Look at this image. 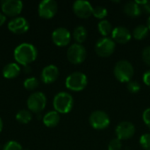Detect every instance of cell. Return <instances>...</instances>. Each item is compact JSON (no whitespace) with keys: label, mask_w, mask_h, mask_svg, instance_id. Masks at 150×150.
I'll list each match as a JSON object with an SVG mask.
<instances>
[{"label":"cell","mask_w":150,"mask_h":150,"mask_svg":"<svg viewBox=\"0 0 150 150\" xmlns=\"http://www.w3.org/2000/svg\"><path fill=\"white\" fill-rule=\"evenodd\" d=\"M13 55L18 64L27 66L35 61L38 56V51L33 44L24 42L16 47Z\"/></svg>","instance_id":"1"},{"label":"cell","mask_w":150,"mask_h":150,"mask_svg":"<svg viewBox=\"0 0 150 150\" xmlns=\"http://www.w3.org/2000/svg\"><path fill=\"white\" fill-rule=\"evenodd\" d=\"M113 73L118 81L121 83H128L134 76V69L129 61L120 60L115 64Z\"/></svg>","instance_id":"2"},{"label":"cell","mask_w":150,"mask_h":150,"mask_svg":"<svg viewBox=\"0 0 150 150\" xmlns=\"http://www.w3.org/2000/svg\"><path fill=\"white\" fill-rule=\"evenodd\" d=\"M53 105L54 111L59 113H68L69 112L74 105V99L71 94L69 92L62 91L57 93L53 100Z\"/></svg>","instance_id":"3"},{"label":"cell","mask_w":150,"mask_h":150,"mask_svg":"<svg viewBox=\"0 0 150 150\" xmlns=\"http://www.w3.org/2000/svg\"><path fill=\"white\" fill-rule=\"evenodd\" d=\"M88 84V78L83 72H73L68 76L65 81L66 87L73 91H81Z\"/></svg>","instance_id":"4"},{"label":"cell","mask_w":150,"mask_h":150,"mask_svg":"<svg viewBox=\"0 0 150 150\" xmlns=\"http://www.w3.org/2000/svg\"><path fill=\"white\" fill-rule=\"evenodd\" d=\"M47 105V98L41 91L32 93L27 98V107L31 112L39 113L42 112Z\"/></svg>","instance_id":"5"},{"label":"cell","mask_w":150,"mask_h":150,"mask_svg":"<svg viewBox=\"0 0 150 150\" xmlns=\"http://www.w3.org/2000/svg\"><path fill=\"white\" fill-rule=\"evenodd\" d=\"M116 47L115 41L109 37H102L95 44V51L98 56L108 57L113 54Z\"/></svg>","instance_id":"6"},{"label":"cell","mask_w":150,"mask_h":150,"mask_svg":"<svg viewBox=\"0 0 150 150\" xmlns=\"http://www.w3.org/2000/svg\"><path fill=\"white\" fill-rule=\"evenodd\" d=\"M89 122L94 129L103 130L108 127L110 125V117L105 112L102 110H97L91 113L89 117Z\"/></svg>","instance_id":"7"},{"label":"cell","mask_w":150,"mask_h":150,"mask_svg":"<svg viewBox=\"0 0 150 150\" xmlns=\"http://www.w3.org/2000/svg\"><path fill=\"white\" fill-rule=\"evenodd\" d=\"M86 49L82 44L74 43L72 44L67 51L68 60L73 64L82 63L86 58Z\"/></svg>","instance_id":"8"},{"label":"cell","mask_w":150,"mask_h":150,"mask_svg":"<svg viewBox=\"0 0 150 150\" xmlns=\"http://www.w3.org/2000/svg\"><path fill=\"white\" fill-rule=\"evenodd\" d=\"M23 2L20 0H4L1 3L3 13L6 16H18L23 10Z\"/></svg>","instance_id":"9"},{"label":"cell","mask_w":150,"mask_h":150,"mask_svg":"<svg viewBox=\"0 0 150 150\" xmlns=\"http://www.w3.org/2000/svg\"><path fill=\"white\" fill-rule=\"evenodd\" d=\"M58 10V4L54 0H43L39 4L38 13L43 18H53Z\"/></svg>","instance_id":"10"},{"label":"cell","mask_w":150,"mask_h":150,"mask_svg":"<svg viewBox=\"0 0 150 150\" xmlns=\"http://www.w3.org/2000/svg\"><path fill=\"white\" fill-rule=\"evenodd\" d=\"M71 40L70 32L65 27H57L52 33V40L58 47L67 46Z\"/></svg>","instance_id":"11"},{"label":"cell","mask_w":150,"mask_h":150,"mask_svg":"<svg viewBox=\"0 0 150 150\" xmlns=\"http://www.w3.org/2000/svg\"><path fill=\"white\" fill-rule=\"evenodd\" d=\"M115 133L117 138L121 140L130 139L135 134V127L132 122L129 121H121L116 127Z\"/></svg>","instance_id":"12"},{"label":"cell","mask_w":150,"mask_h":150,"mask_svg":"<svg viewBox=\"0 0 150 150\" xmlns=\"http://www.w3.org/2000/svg\"><path fill=\"white\" fill-rule=\"evenodd\" d=\"M73 11L77 17L86 18L92 15L93 7L91 4L86 0H76L73 4Z\"/></svg>","instance_id":"13"},{"label":"cell","mask_w":150,"mask_h":150,"mask_svg":"<svg viewBox=\"0 0 150 150\" xmlns=\"http://www.w3.org/2000/svg\"><path fill=\"white\" fill-rule=\"evenodd\" d=\"M8 28L15 34H22L28 31L29 22L24 17H16L9 21Z\"/></svg>","instance_id":"14"},{"label":"cell","mask_w":150,"mask_h":150,"mask_svg":"<svg viewBox=\"0 0 150 150\" xmlns=\"http://www.w3.org/2000/svg\"><path fill=\"white\" fill-rule=\"evenodd\" d=\"M132 37V34L129 31L128 28L123 25H119L116 26L115 28L112 29V39L118 43L125 44L130 40Z\"/></svg>","instance_id":"15"},{"label":"cell","mask_w":150,"mask_h":150,"mask_svg":"<svg viewBox=\"0 0 150 150\" xmlns=\"http://www.w3.org/2000/svg\"><path fill=\"white\" fill-rule=\"evenodd\" d=\"M59 76V69L55 65L50 64L43 68L40 73L41 81L44 83H52Z\"/></svg>","instance_id":"16"},{"label":"cell","mask_w":150,"mask_h":150,"mask_svg":"<svg viewBox=\"0 0 150 150\" xmlns=\"http://www.w3.org/2000/svg\"><path fill=\"white\" fill-rule=\"evenodd\" d=\"M3 76L7 79L17 77L20 73V67L16 62H9L3 68Z\"/></svg>","instance_id":"17"},{"label":"cell","mask_w":150,"mask_h":150,"mask_svg":"<svg viewBox=\"0 0 150 150\" xmlns=\"http://www.w3.org/2000/svg\"><path fill=\"white\" fill-rule=\"evenodd\" d=\"M123 11L127 16L132 18L138 17L142 13V8L135 1L127 2L123 6Z\"/></svg>","instance_id":"18"},{"label":"cell","mask_w":150,"mask_h":150,"mask_svg":"<svg viewBox=\"0 0 150 150\" xmlns=\"http://www.w3.org/2000/svg\"><path fill=\"white\" fill-rule=\"evenodd\" d=\"M60 114L56 111H50L43 117V123L47 127H54L60 122Z\"/></svg>","instance_id":"19"},{"label":"cell","mask_w":150,"mask_h":150,"mask_svg":"<svg viewBox=\"0 0 150 150\" xmlns=\"http://www.w3.org/2000/svg\"><path fill=\"white\" fill-rule=\"evenodd\" d=\"M87 36H88V33L83 25H78L73 31V38L78 44H81L83 41H85Z\"/></svg>","instance_id":"20"},{"label":"cell","mask_w":150,"mask_h":150,"mask_svg":"<svg viewBox=\"0 0 150 150\" xmlns=\"http://www.w3.org/2000/svg\"><path fill=\"white\" fill-rule=\"evenodd\" d=\"M98 28L99 33L104 37H107V35H109L112 32V25L110 23V21H108L107 19L100 20L98 24Z\"/></svg>","instance_id":"21"},{"label":"cell","mask_w":150,"mask_h":150,"mask_svg":"<svg viewBox=\"0 0 150 150\" xmlns=\"http://www.w3.org/2000/svg\"><path fill=\"white\" fill-rule=\"evenodd\" d=\"M33 119V114L29 110H20L17 112L16 114V120H18V122L21 123V124H27L29 123Z\"/></svg>","instance_id":"22"},{"label":"cell","mask_w":150,"mask_h":150,"mask_svg":"<svg viewBox=\"0 0 150 150\" xmlns=\"http://www.w3.org/2000/svg\"><path fill=\"white\" fill-rule=\"evenodd\" d=\"M149 31V29L147 25H139L134 27V29L133 31V36L136 40H142L148 35Z\"/></svg>","instance_id":"23"},{"label":"cell","mask_w":150,"mask_h":150,"mask_svg":"<svg viewBox=\"0 0 150 150\" xmlns=\"http://www.w3.org/2000/svg\"><path fill=\"white\" fill-rule=\"evenodd\" d=\"M38 86H39V80L34 76H31L29 78H26L24 81V87L26 90L33 91V90H35Z\"/></svg>","instance_id":"24"},{"label":"cell","mask_w":150,"mask_h":150,"mask_svg":"<svg viewBox=\"0 0 150 150\" xmlns=\"http://www.w3.org/2000/svg\"><path fill=\"white\" fill-rule=\"evenodd\" d=\"M107 9L104 6L101 5H97L95 7H93V11H92V15H94L96 18H104L107 16Z\"/></svg>","instance_id":"25"},{"label":"cell","mask_w":150,"mask_h":150,"mask_svg":"<svg viewBox=\"0 0 150 150\" xmlns=\"http://www.w3.org/2000/svg\"><path fill=\"white\" fill-rule=\"evenodd\" d=\"M3 150H23L22 146L16 141H9L4 146Z\"/></svg>","instance_id":"26"},{"label":"cell","mask_w":150,"mask_h":150,"mask_svg":"<svg viewBox=\"0 0 150 150\" xmlns=\"http://www.w3.org/2000/svg\"><path fill=\"white\" fill-rule=\"evenodd\" d=\"M140 144L143 149L150 150V134H144L140 138Z\"/></svg>","instance_id":"27"},{"label":"cell","mask_w":150,"mask_h":150,"mask_svg":"<svg viewBox=\"0 0 150 150\" xmlns=\"http://www.w3.org/2000/svg\"><path fill=\"white\" fill-rule=\"evenodd\" d=\"M122 148V142L120 139L114 138L108 143V150H120Z\"/></svg>","instance_id":"28"},{"label":"cell","mask_w":150,"mask_h":150,"mask_svg":"<svg viewBox=\"0 0 150 150\" xmlns=\"http://www.w3.org/2000/svg\"><path fill=\"white\" fill-rule=\"evenodd\" d=\"M127 88L131 93H137L141 90V84L137 81H130L127 83Z\"/></svg>","instance_id":"29"},{"label":"cell","mask_w":150,"mask_h":150,"mask_svg":"<svg viewBox=\"0 0 150 150\" xmlns=\"http://www.w3.org/2000/svg\"><path fill=\"white\" fill-rule=\"evenodd\" d=\"M142 60L143 62L149 65L150 66V46L146 47L143 50H142Z\"/></svg>","instance_id":"30"},{"label":"cell","mask_w":150,"mask_h":150,"mask_svg":"<svg viewBox=\"0 0 150 150\" xmlns=\"http://www.w3.org/2000/svg\"><path fill=\"white\" fill-rule=\"evenodd\" d=\"M142 119H143L144 123L147 125V127L150 129V107L149 108H147V109L143 112Z\"/></svg>","instance_id":"31"},{"label":"cell","mask_w":150,"mask_h":150,"mask_svg":"<svg viewBox=\"0 0 150 150\" xmlns=\"http://www.w3.org/2000/svg\"><path fill=\"white\" fill-rule=\"evenodd\" d=\"M143 82L146 85L150 86V69L147 70L143 74Z\"/></svg>","instance_id":"32"},{"label":"cell","mask_w":150,"mask_h":150,"mask_svg":"<svg viewBox=\"0 0 150 150\" xmlns=\"http://www.w3.org/2000/svg\"><path fill=\"white\" fill-rule=\"evenodd\" d=\"M142 7H143V10L145 12L150 14V1H147V3L144 5H142Z\"/></svg>","instance_id":"33"},{"label":"cell","mask_w":150,"mask_h":150,"mask_svg":"<svg viewBox=\"0 0 150 150\" xmlns=\"http://www.w3.org/2000/svg\"><path fill=\"white\" fill-rule=\"evenodd\" d=\"M5 20H6V16L4 13L0 12V26L4 24Z\"/></svg>","instance_id":"34"},{"label":"cell","mask_w":150,"mask_h":150,"mask_svg":"<svg viewBox=\"0 0 150 150\" xmlns=\"http://www.w3.org/2000/svg\"><path fill=\"white\" fill-rule=\"evenodd\" d=\"M3 126H4V124H3V120H2V119L0 118V133L2 132V130H3Z\"/></svg>","instance_id":"35"},{"label":"cell","mask_w":150,"mask_h":150,"mask_svg":"<svg viewBox=\"0 0 150 150\" xmlns=\"http://www.w3.org/2000/svg\"><path fill=\"white\" fill-rule=\"evenodd\" d=\"M147 26L149 27V29L150 30V16L148 18V20H147Z\"/></svg>","instance_id":"36"}]
</instances>
